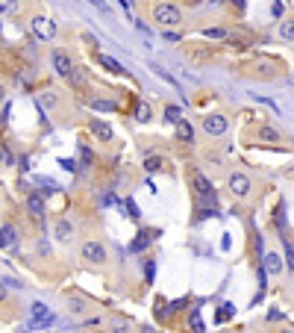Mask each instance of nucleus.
Wrapping results in <instances>:
<instances>
[{
    "label": "nucleus",
    "mask_w": 294,
    "mask_h": 333,
    "mask_svg": "<svg viewBox=\"0 0 294 333\" xmlns=\"http://www.w3.org/2000/svg\"><path fill=\"white\" fill-rule=\"evenodd\" d=\"M153 21L162 30H173V27L183 24V12L173 3H159V6H153Z\"/></svg>",
    "instance_id": "1"
},
{
    "label": "nucleus",
    "mask_w": 294,
    "mask_h": 333,
    "mask_svg": "<svg viewBox=\"0 0 294 333\" xmlns=\"http://www.w3.org/2000/svg\"><path fill=\"white\" fill-rule=\"evenodd\" d=\"M144 277H147V283H153V277H156V263L153 260H147V265H144Z\"/></svg>",
    "instance_id": "26"
},
{
    "label": "nucleus",
    "mask_w": 294,
    "mask_h": 333,
    "mask_svg": "<svg viewBox=\"0 0 294 333\" xmlns=\"http://www.w3.org/2000/svg\"><path fill=\"white\" fill-rule=\"evenodd\" d=\"M27 210H30L33 218H44V210H47V207H44V198L35 195V192H30L27 195Z\"/></svg>",
    "instance_id": "10"
},
{
    "label": "nucleus",
    "mask_w": 294,
    "mask_h": 333,
    "mask_svg": "<svg viewBox=\"0 0 294 333\" xmlns=\"http://www.w3.org/2000/svg\"><path fill=\"white\" fill-rule=\"evenodd\" d=\"M18 9H21L18 0H0V15H15Z\"/></svg>",
    "instance_id": "20"
},
{
    "label": "nucleus",
    "mask_w": 294,
    "mask_h": 333,
    "mask_svg": "<svg viewBox=\"0 0 294 333\" xmlns=\"http://www.w3.org/2000/svg\"><path fill=\"white\" fill-rule=\"evenodd\" d=\"M200 124H203V133H206V136H224L226 127H229L226 115H221V112H209Z\"/></svg>",
    "instance_id": "5"
},
{
    "label": "nucleus",
    "mask_w": 294,
    "mask_h": 333,
    "mask_svg": "<svg viewBox=\"0 0 294 333\" xmlns=\"http://www.w3.org/2000/svg\"><path fill=\"white\" fill-rule=\"evenodd\" d=\"M50 62H53V71H56L59 77H68V71L74 68V59H71L65 51H53L50 53Z\"/></svg>",
    "instance_id": "8"
},
{
    "label": "nucleus",
    "mask_w": 294,
    "mask_h": 333,
    "mask_svg": "<svg viewBox=\"0 0 294 333\" xmlns=\"http://www.w3.org/2000/svg\"><path fill=\"white\" fill-rule=\"evenodd\" d=\"M191 183H194V192L200 195L203 201H212V204H215V189H212V183L206 180L203 171H197V168H194V171H191Z\"/></svg>",
    "instance_id": "6"
},
{
    "label": "nucleus",
    "mask_w": 294,
    "mask_h": 333,
    "mask_svg": "<svg viewBox=\"0 0 294 333\" xmlns=\"http://www.w3.org/2000/svg\"><path fill=\"white\" fill-rule=\"evenodd\" d=\"M127 210H130V215H133V218H139V215H141V212H139V207H136L133 201H127Z\"/></svg>",
    "instance_id": "35"
},
{
    "label": "nucleus",
    "mask_w": 294,
    "mask_h": 333,
    "mask_svg": "<svg viewBox=\"0 0 294 333\" xmlns=\"http://www.w3.org/2000/svg\"><path fill=\"white\" fill-rule=\"evenodd\" d=\"M277 224H279V227L285 224V204H279V207H277Z\"/></svg>",
    "instance_id": "28"
},
{
    "label": "nucleus",
    "mask_w": 294,
    "mask_h": 333,
    "mask_svg": "<svg viewBox=\"0 0 294 333\" xmlns=\"http://www.w3.org/2000/svg\"><path fill=\"white\" fill-rule=\"evenodd\" d=\"M59 165H62L65 171H77V159H68V157H62V159H59Z\"/></svg>",
    "instance_id": "27"
},
{
    "label": "nucleus",
    "mask_w": 294,
    "mask_h": 333,
    "mask_svg": "<svg viewBox=\"0 0 294 333\" xmlns=\"http://www.w3.org/2000/svg\"><path fill=\"white\" fill-rule=\"evenodd\" d=\"M271 12H274V18H279V15H282V0H277V3L271 6Z\"/></svg>",
    "instance_id": "36"
},
{
    "label": "nucleus",
    "mask_w": 294,
    "mask_h": 333,
    "mask_svg": "<svg viewBox=\"0 0 294 333\" xmlns=\"http://www.w3.org/2000/svg\"><path fill=\"white\" fill-rule=\"evenodd\" d=\"M6 301V280H0V304Z\"/></svg>",
    "instance_id": "38"
},
{
    "label": "nucleus",
    "mask_w": 294,
    "mask_h": 333,
    "mask_svg": "<svg viewBox=\"0 0 294 333\" xmlns=\"http://www.w3.org/2000/svg\"><path fill=\"white\" fill-rule=\"evenodd\" d=\"M97 62H100L103 68L115 71V74H127V71H124V65H121V62H118V59H112V56H106V53H97Z\"/></svg>",
    "instance_id": "17"
},
{
    "label": "nucleus",
    "mask_w": 294,
    "mask_h": 333,
    "mask_svg": "<svg viewBox=\"0 0 294 333\" xmlns=\"http://www.w3.org/2000/svg\"><path fill=\"white\" fill-rule=\"evenodd\" d=\"M80 157H83V162H86V165H91V162H94V154H91L88 148H83V151H80Z\"/></svg>",
    "instance_id": "30"
},
{
    "label": "nucleus",
    "mask_w": 294,
    "mask_h": 333,
    "mask_svg": "<svg viewBox=\"0 0 294 333\" xmlns=\"http://www.w3.org/2000/svg\"><path fill=\"white\" fill-rule=\"evenodd\" d=\"M74 233H77V227H74L71 218H59L56 227H53V236H56L62 245H71V242H74Z\"/></svg>",
    "instance_id": "7"
},
{
    "label": "nucleus",
    "mask_w": 294,
    "mask_h": 333,
    "mask_svg": "<svg viewBox=\"0 0 294 333\" xmlns=\"http://www.w3.org/2000/svg\"><path fill=\"white\" fill-rule=\"evenodd\" d=\"M97 324H100V318L94 316V318H86V321H83V327H97Z\"/></svg>",
    "instance_id": "37"
},
{
    "label": "nucleus",
    "mask_w": 294,
    "mask_h": 333,
    "mask_svg": "<svg viewBox=\"0 0 294 333\" xmlns=\"http://www.w3.org/2000/svg\"><path fill=\"white\" fill-rule=\"evenodd\" d=\"M162 165H165V162H162V159H159V157H150V159H144V171H150V174H153V171H159Z\"/></svg>",
    "instance_id": "21"
},
{
    "label": "nucleus",
    "mask_w": 294,
    "mask_h": 333,
    "mask_svg": "<svg viewBox=\"0 0 294 333\" xmlns=\"http://www.w3.org/2000/svg\"><path fill=\"white\" fill-rule=\"evenodd\" d=\"M165 121H171V124L180 121V106H165Z\"/></svg>",
    "instance_id": "22"
},
{
    "label": "nucleus",
    "mask_w": 294,
    "mask_h": 333,
    "mask_svg": "<svg viewBox=\"0 0 294 333\" xmlns=\"http://www.w3.org/2000/svg\"><path fill=\"white\" fill-rule=\"evenodd\" d=\"M0 159H3V162H6V165H12V154H9V151H6V148H0Z\"/></svg>",
    "instance_id": "34"
},
{
    "label": "nucleus",
    "mask_w": 294,
    "mask_h": 333,
    "mask_svg": "<svg viewBox=\"0 0 294 333\" xmlns=\"http://www.w3.org/2000/svg\"><path fill=\"white\" fill-rule=\"evenodd\" d=\"M88 130H91V136H94V139H100V141H112V136H115V133H112V127H109L106 121H100V118H91Z\"/></svg>",
    "instance_id": "9"
},
{
    "label": "nucleus",
    "mask_w": 294,
    "mask_h": 333,
    "mask_svg": "<svg viewBox=\"0 0 294 333\" xmlns=\"http://www.w3.org/2000/svg\"><path fill=\"white\" fill-rule=\"evenodd\" d=\"M256 136H259V141H271V145L282 141V133H279V130H274V127H268V124H262Z\"/></svg>",
    "instance_id": "15"
},
{
    "label": "nucleus",
    "mask_w": 294,
    "mask_h": 333,
    "mask_svg": "<svg viewBox=\"0 0 294 333\" xmlns=\"http://www.w3.org/2000/svg\"><path fill=\"white\" fill-rule=\"evenodd\" d=\"M30 30H33V35L38 38V41H50V38H56V24H53V18H47V15H33Z\"/></svg>",
    "instance_id": "4"
},
{
    "label": "nucleus",
    "mask_w": 294,
    "mask_h": 333,
    "mask_svg": "<svg viewBox=\"0 0 294 333\" xmlns=\"http://www.w3.org/2000/svg\"><path fill=\"white\" fill-rule=\"evenodd\" d=\"M150 118H153V109H150V104H147V101H141V104L136 106V121L147 124Z\"/></svg>",
    "instance_id": "18"
},
{
    "label": "nucleus",
    "mask_w": 294,
    "mask_h": 333,
    "mask_svg": "<svg viewBox=\"0 0 294 333\" xmlns=\"http://www.w3.org/2000/svg\"><path fill=\"white\" fill-rule=\"evenodd\" d=\"M226 189H229V195L236 201H247L253 195V180L244 174V171H236V174H229V180H226Z\"/></svg>",
    "instance_id": "2"
},
{
    "label": "nucleus",
    "mask_w": 294,
    "mask_h": 333,
    "mask_svg": "<svg viewBox=\"0 0 294 333\" xmlns=\"http://www.w3.org/2000/svg\"><path fill=\"white\" fill-rule=\"evenodd\" d=\"M18 242V227L15 224H3L0 227V248H12Z\"/></svg>",
    "instance_id": "13"
},
{
    "label": "nucleus",
    "mask_w": 294,
    "mask_h": 333,
    "mask_svg": "<svg viewBox=\"0 0 294 333\" xmlns=\"http://www.w3.org/2000/svg\"><path fill=\"white\" fill-rule=\"evenodd\" d=\"M206 35H209V38H224V30H218V27H215V30H206Z\"/></svg>",
    "instance_id": "33"
},
{
    "label": "nucleus",
    "mask_w": 294,
    "mask_h": 333,
    "mask_svg": "<svg viewBox=\"0 0 294 333\" xmlns=\"http://www.w3.org/2000/svg\"><path fill=\"white\" fill-rule=\"evenodd\" d=\"M88 3H91V6H97V9H100V12H103V15H109V12H112V9H109V6H106L103 0H88Z\"/></svg>",
    "instance_id": "31"
},
{
    "label": "nucleus",
    "mask_w": 294,
    "mask_h": 333,
    "mask_svg": "<svg viewBox=\"0 0 294 333\" xmlns=\"http://www.w3.org/2000/svg\"><path fill=\"white\" fill-rule=\"evenodd\" d=\"M279 35H282V38H285V41H291V38H294L291 21H285V24H282V27H279Z\"/></svg>",
    "instance_id": "25"
},
{
    "label": "nucleus",
    "mask_w": 294,
    "mask_h": 333,
    "mask_svg": "<svg viewBox=\"0 0 294 333\" xmlns=\"http://www.w3.org/2000/svg\"><path fill=\"white\" fill-rule=\"evenodd\" d=\"M265 274L279 277V274H282V257H277V254H265Z\"/></svg>",
    "instance_id": "14"
},
{
    "label": "nucleus",
    "mask_w": 294,
    "mask_h": 333,
    "mask_svg": "<svg viewBox=\"0 0 294 333\" xmlns=\"http://www.w3.org/2000/svg\"><path fill=\"white\" fill-rule=\"evenodd\" d=\"M156 236H159V230H147V233H139V236L133 239V245H130V251H133V254H139V251H144V248L150 245V242H153Z\"/></svg>",
    "instance_id": "11"
},
{
    "label": "nucleus",
    "mask_w": 294,
    "mask_h": 333,
    "mask_svg": "<svg viewBox=\"0 0 294 333\" xmlns=\"http://www.w3.org/2000/svg\"><path fill=\"white\" fill-rule=\"evenodd\" d=\"M232 3H236V6H239V9H242V6H244V0H232Z\"/></svg>",
    "instance_id": "40"
},
{
    "label": "nucleus",
    "mask_w": 294,
    "mask_h": 333,
    "mask_svg": "<svg viewBox=\"0 0 294 333\" xmlns=\"http://www.w3.org/2000/svg\"><path fill=\"white\" fill-rule=\"evenodd\" d=\"M88 106H91L94 112H115V109H118V101H112V98H91Z\"/></svg>",
    "instance_id": "12"
},
{
    "label": "nucleus",
    "mask_w": 294,
    "mask_h": 333,
    "mask_svg": "<svg viewBox=\"0 0 294 333\" xmlns=\"http://www.w3.org/2000/svg\"><path fill=\"white\" fill-rule=\"evenodd\" d=\"M80 254H83V260H86V263H91V265H106V260H109L106 245H103V242H97V239H88V242H83Z\"/></svg>",
    "instance_id": "3"
},
{
    "label": "nucleus",
    "mask_w": 294,
    "mask_h": 333,
    "mask_svg": "<svg viewBox=\"0 0 294 333\" xmlns=\"http://www.w3.org/2000/svg\"><path fill=\"white\" fill-rule=\"evenodd\" d=\"M232 313H236V307H232V304H224V307L218 310V321H226V318L232 316Z\"/></svg>",
    "instance_id": "24"
},
{
    "label": "nucleus",
    "mask_w": 294,
    "mask_h": 333,
    "mask_svg": "<svg viewBox=\"0 0 294 333\" xmlns=\"http://www.w3.org/2000/svg\"><path fill=\"white\" fill-rule=\"evenodd\" d=\"M68 310H71V313H83V310H86V301H80V298H68Z\"/></svg>",
    "instance_id": "23"
},
{
    "label": "nucleus",
    "mask_w": 294,
    "mask_h": 333,
    "mask_svg": "<svg viewBox=\"0 0 294 333\" xmlns=\"http://www.w3.org/2000/svg\"><path fill=\"white\" fill-rule=\"evenodd\" d=\"M212 3H218V0H212Z\"/></svg>",
    "instance_id": "41"
},
{
    "label": "nucleus",
    "mask_w": 294,
    "mask_h": 333,
    "mask_svg": "<svg viewBox=\"0 0 294 333\" xmlns=\"http://www.w3.org/2000/svg\"><path fill=\"white\" fill-rule=\"evenodd\" d=\"M6 101V88H3V83H0V104Z\"/></svg>",
    "instance_id": "39"
},
{
    "label": "nucleus",
    "mask_w": 294,
    "mask_h": 333,
    "mask_svg": "<svg viewBox=\"0 0 294 333\" xmlns=\"http://www.w3.org/2000/svg\"><path fill=\"white\" fill-rule=\"evenodd\" d=\"M177 139L186 141V145H191V141H194V130H191V124L183 121V118L177 121Z\"/></svg>",
    "instance_id": "16"
},
{
    "label": "nucleus",
    "mask_w": 294,
    "mask_h": 333,
    "mask_svg": "<svg viewBox=\"0 0 294 333\" xmlns=\"http://www.w3.org/2000/svg\"><path fill=\"white\" fill-rule=\"evenodd\" d=\"M191 327H194V330H203V321H200V316H197V310L191 313Z\"/></svg>",
    "instance_id": "29"
},
{
    "label": "nucleus",
    "mask_w": 294,
    "mask_h": 333,
    "mask_svg": "<svg viewBox=\"0 0 294 333\" xmlns=\"http://www.w3.org/2000/svg\"><path fill=\"white\" fill-rule=\"evenodd\" d=\"M65 80H68L71 86H77V88H83V86H86V74H83V71H80V68H71V71H68V77H65Z\"/></svg>",
    "instance_id": "19"
},
{
    "label": "nucleus",
    "mask_w": 294,
    "mask_h": 333,
    "mask_svg": "<svg viewBox=\"0 0 294 333\" xmlns=\"http://www.w3.org/2000/svg\"><path fill=\"white\" fill-rule=\"evenodd\" d=\"M44 104H47V106H56V104H59V98H56V91H47V94H44Z\"/></svg>",
    "instance_id": "32"
}]
</instances>
